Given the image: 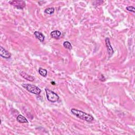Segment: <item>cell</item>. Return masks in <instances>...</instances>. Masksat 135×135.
<instances>
[{"label": "cell", "mask_w": 135, "mask_h": 135, "mask_svg": "<svg viewBox=\"0 0 135 135\" xmlns=\"http://www.w3.org/2000/svg\"><path fill=\"white\" fill-rule=\"evenodd\" d=\"M71 112L73 115L76 116L77 117L80 118V119L86 121L87 122L90 123L94 120V118L91 115L86 113L83 112V111L81 110L72 108L71 109Z\"/></svg>", "instance_id": "1"}, {"label": "cell", "mask_w": 135, "mask_h": 135, "mask_svg": "<svg viewBox=\"0 0 135 135\" xmlns=\"http://www.w3.org/2000/svg\"><path fill=\"white\" fill-rule=\"evenodd\" d=\"M22 86L31 94L39 95L41 92V90L40 88L33 85L29 84V83H23Z\"/></svg>", "instance_id": "2"}, {"label": "cell", "mask_w": 135, "mask_h": 135, "mask_svg": "<svg viewBox=\"0 0 135 135\" xmlns=\"http://www.w3.org/2000/svg\"><path fill=\"white\" fill-rule=\"evenodd\" d=\"M45 90L46 92V98L48 101L51 102H56L59 100V96L54 92L49 90L48 88H45Z\"/></svg>", "instance_id": "3"}, {"label": "cell", "mask_w": 135, "mask_h": 135, "mask_svg": "<svg viewBox=\"0 0 135 135\" xmlns=\"http://www.w3.org/2000/svg\"><path fill=\"white\" fill-rule=\"evenodd\" d=\"M8 3L18 9H23L25 6V2L21 1V0H19V1H9Z\"/></svg>", "instance_id": "4"}, {"label": "cell", "mask_w": 135, "mask_h": 135, "mask_svg": "<svg viewBox=\"0 0 135 135\" xmlns=\"http://www.w3.org/2000/svg\"><path fill=\"white\" fill-rule=\"evenodd\" d=\"M0 55L4 59H8L11 58V54L6 50L3 48L2 46H0Z\"/></svg>", "instance_id": "5"}, {"label": "cell", "mask_w": 135, "mask_h": 135, "mask_svg": "<svg viewBox=\"0 0 135 135\" xmlns=\"http://www.w3.org/2000/svg\"><path fill=\"white\" fill-rule=\"evenodd\" d=\"M105 42H106V45L107 50H108V54L110 55H112L113 54V53H114V49H113V47L111 46L110 40H109V39L108 38H106Z\"/></svg>", "instance_id": "6"}, {"label": "cell", "mask_w": 135, "mask_h": 135, "mask_svg": "<svg viewBox=\"0 0 135 135\" xmlns=\"http://www.w3.org/2000/svg\"><path fill=\"white\" fill-rule=\"evenodd\" d=\"M20 76L22 78H23L24 79H25V80H26L27 81H31V82H33L35 80V78L34 77L29 75V74L25 73L24 71H22L20 73Z\"/></svg>", "instance_id": "7"}, {"label": "cell", "mask_w": 135, "mask_h": 135, "mask_svg": "<svg viewBox=\"0 0 135 135\" xmlns=\"http://www.w3.org/2000/svg\"><path fill=\"white\" fill-rule=\"evenodd\" d=\"M50 35L52 38L58 40L61 36V32L59 30H55L51 32Z\"/></svg>", "instance_id": "8"}, {"label": "cell", "mask_w": 135, "mask_h": 135, "mask_svg": "<svg viewBox=\"0 0 135 135\" xmlns=\"http://www.w3.org/2000/svg\"><path fill=\"white\" fill-rule=\"evenodd\" d=\"M34 34L35 36V38L36 39H38L40 42H44L45 36L42 33H41V32H40L39 31H35L34 33Z\"/></svg>", "instance_id": "9"}, {"label": "cell", "mask_w": 135, "mask_h": 135, "mask_svg": "<svg viewBox=\"0 0 135 135\" xmlns=\"http://www.w3.org/2000/svg\"><path fill=\"white\" fill-rule=\"evenodd\" d=\"M16 120L17 122H18V123H21V124H27L28 123V121L25 118V117H24V116L21 115H18L17 118H16Z\"/></svg>", "instance_id": "10"}, {"label": "cell", "mask_w": 135, "mask_h": 135, "mask_svg": "<svg viewBox=\"0 0 135 135\" xmlns=\"http://www.w3.org/2000/svg\"><path fill=\"white\" fill-rule=\"evenodd\" d=\"M39 73L41 76H43L44 77H46V76H47V74H48L47 70H46V69H43L42 68H40L39 69Z\"/></svg>", "instance_id": "11"}, {"label": "cell", "mask_w": 135, "mask_h": 135, "mask_svg": "<svg viewBox=\"0 0 135 135\" xmlns=\"http://www.w3.org/2000/svg\"><path fill=\"white\" fill-rule=\"evenodd\" d=\"M54 10H55V9L54 7H49L45 9V10H44V13L46 14H48L51 15L54 13Z\"/></svg>", "instance_id": "12"}, {"label": "cell", "mask_w": 135, "mask_h": 135, "mask_svg": "<svg viewBox=\"0 0 135 135\" xmlns=\"http://www.w3.org/2000/svg\"><path fill=\"white\" fill-rule=\"evenodd\" d=\"M63 45L65 48L69 49V50H71L72 48L71 44L68 41H65L64 42H63Z\"/></svg>", "instance_id": "13"}, {"label": "cell", "mask_w": 135, "mask_h": 135, "mask_svg": "<svg viewBox=\"0 0 135 135\" xmlns=\"http://www.w3.org/2000/svg\"><path fill=\"white\" fill-rule=\"evenodd\" d=\"M126 10H128V11L132 12L133 13H135V7L134 6H127L126 7Z\"/></svg>", "instance_id": "14"}, {"label": "cell", "mask_w": 135, "mask_h": 135, "mask_svg": "<svg viewBox=\"0 0 135 135\" xmlns=\"http://www.w3.org/2000/svg\"><path fill=\"white\" fill-rule=\"evenodd\" d=\"M99 80L101 81H105L106 80V78L104 76L103 74H101L100 76H99Z\"/></svg>", "instance_id": "15"}, {"label": "cell", "mask_w": 135, "mask_h": 135, "mask_svg": "<svg viewBox=\"0 0 135 135\" xmlns=\"http://www.w3.org/2000/svg\"><path fill=\"white\" fill-rule=\"evenodd\" d=\"M51 83H52V85H55V83L54 82H51Z\"/></svg>", "instance_id": "16"}]
</instances>
